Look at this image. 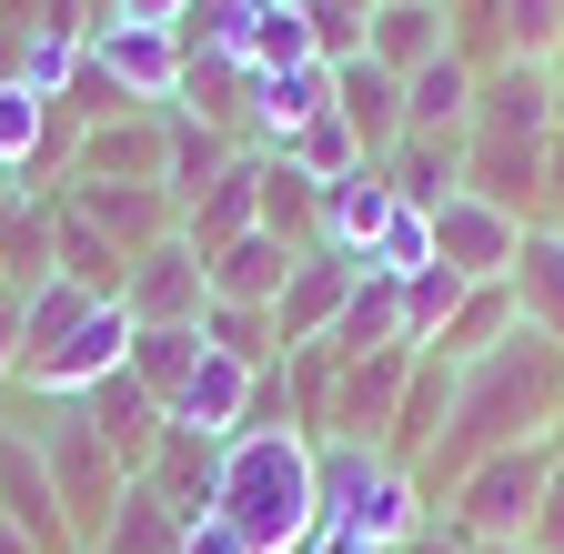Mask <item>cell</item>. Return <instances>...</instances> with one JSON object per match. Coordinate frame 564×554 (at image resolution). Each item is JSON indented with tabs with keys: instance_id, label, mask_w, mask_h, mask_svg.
Segmentation results:
<instances>
[{
	"instance_id": "6da1fadb",
	"label": "cell",
	"mask_w": 564,
	"mask_h": 554,
	"mask_svg": "<svg viewBox=\"0 0 564 554\" xmlns=\"http://www.w3.org/2000/svg\"><path fill=\"white\" fill-rule=\"evenodd\" d=\"M554 393H564V343H544L534 323H514V343H494L474 373H454V413H444V444L423 454V495H454V484L505 454V444H544L554 434Z\"/></svg>"
},
{
	"instance_id": "7a4b0ae2",
	"label": "cell",
	"mask_w": 564,
	"mask_h": 554,
	"mask_svg": "<svg viewBox=\"0 0 564 554\" xmlns=\"http://www.w3.org/2000/svg\"><path fill=\"white\" fill-rule=\"evenodd\" d=\"M212 514H223L252 554H313L323 534V464L313 434L282 424V434H232L223 464H212Z\"/></svg>"
},
{
	"instance_id": "3957f363",
	"label": "cell",
	"mask_w": 564,
	"mask_h": 554,
	"mask_svg": "<svg viewBox=\"0 0 564 554\" xmlns=\"http://www.w3.org/2000/svg\"><path fill=\"white\" fill-rule=\"evenodd\" d=\"M313 464H323V534H364V544H383V554H403L413 534H423V474L413 464H393L383 444H313Z\"/></svg>"
},
{
	"instance_id": "277c9868",
	"label": "cell",
	"mask_w": 564,
	"mask_h": 554,
	"mask_svg": "<svg viewBox=\"0 0 564 554\" xmlns=\"http://www.w3.org/2000/svg\"><path fill=\"white\" fill-rule=\"evenodd\" d=\"M31 444H41V464H51V495H61V514H70V544H101L111 534V514H121V464L101 454V434L82 424V403H31V424H21Z\"/></svg>"
},
{
	"instance_id": "5b68a950",
	"label": "cell",
	"mask_w": 564,
	"mask_h": 554,
	"mask_svg": "<svg viewBox=\"0 0 564 554\" xmlns=\"http://www.w3.org/2000/svg\"><path fill=\"white\" fill-rule=\"evenodd\" d=\"M544 484H554V444H505V454H484V464L454 484V504H444L454 544H524Z\"/></svg>"
},
{
	"instance_id": "8992f818",
	"label": "cell",
	"mask_w": 564,
	"mask_h": 554,
	"mask_svg": "<svg viewBox=\"0 0 564 554\" xmlns=\"http://www.w3.org/2000/svg\"><path fill=\"white\" fill-rule=\"evenodd\" d=\"M91 72H101L131 111H172V101H182V72H192V51H182V31L101 21V31H91Z\"/></svg>"
},
{
	"instance_id": "52a82bcc",
	"label": "cell",
	"mask_w": 564,
	"mask_h": 554,
	"mask_svg": "<svg viewBox=\"0 0 564 554\" xmlns=\"http://www.w3.org/2000/svg\"><path fill=\"white\" fill-rule=\"evenodd\" d=\"M202 303H212V272H202V252L182 232L152 242V252L131 262V283H121V313L141 333H202Z\"/></svg>"
},
{
	"instance_id": "ba28073f",
	"label": "cell",
	"mask_w": 564,
	"mask_h": 554,
	"mask_svg": "<svg viewBox=\"0 0 564 554\" xmlns=\"http://www.w3.org/2000/svg\"><path fill=\"white\" fill-rule=\"evenodd\" d=\"M131 333H141V323H131L121 303H91V323H82V333H70V343H61V354H41V363H21V383H31V403H82L91 383H111V373L131 363Z\"/></svg>"
},
{
	"instance_id": "9c48e42d",
	"label": "cell",
	"mask_w": 564,
	"mask_h": 554,
	"mask_svg": "<svg viewBox=\"0 0 564 554\" xmlns=\"http://www.w3.org/2000/svg\"><path fill=\"white\" fill-rule=\"evenodd\" d=\"M61 202H70V213H82L121 262H141L152 242L182 232V202H172L162 182H61Z\"/></svg>"
},
{
	"instance_id": "30bf717a",
	"label": "cell",
	"mask_w": 564,
	"mask_h": 554,
	"mask_svg": "<svg viewBox=\"0 0 564 554\" xmlns=\"http://www.w3.org/2000/svg\"><path fill=\"white\" fill-rule=\"evenodd\" d=\"M514 252H524V222L494 213V202H474V192H454L444 213H434V262L464 272V283H505Z\"/></svg>"
},
{
	"instance_id": "8fae6325",
	"label": "cell",
	"mask_w": 564,
	"mask_h": 554,
	"mask_svg": "<svg viewBox=\"0 0 564 554\" xmlns=\"http://www.w3.org/2000/svg\"><path fill=\"white\" fill-rule=\"evenodd\" d=\"M82 424L101 434V454L121 464V484L152 474V454H162V434H172V424H162V403L131 383V363H121L111 383H91V393H82Z\"/></svg>"
},
{
	"instance_id": "7c38bea8",
	"label": "cell",
	"mask_w": 564,
	"mask_h": 554,
	"mask_svg": "<svg viewBox=\"0 0 564 554\" xmlns=\"http://www.w3.org/2000/svg\"><path fill=\"white\" fill-rule=\"evenodd\" d=\"M0 524H21L41 554H82V544H70L61 495H51V464H41V444H31V434H11V424H0Z\"/></svg>"
},
{
	"instance_id": "4fadbf2b",
	"label": "cell",
	"mask_w": 564,
	"mask_h": 554,
	"mask_svg": "<svg viewBox=\"0 0 564 554\" xmlns=\"http://www.w3.org/2000/svg\"><path fill=\"white\" fill-rule=\"evenodd\" d=\"M242 403H252V373H242L232 354H212V343H202V363H192V383L162 403V424L192 434V444H232V434H242Z\"/></svg>"
},
{
	"instance_id": "5bb4252c",
	"label": "cell",
	"mask_w": 564,
	"mask_h": 554,
	"mask_svg": "<svg viewBox=\"0 0 564 554\" xmlns=\"http://www.w3.org/2000/svg\"><path fill=\"white\" fill-rule=\"evenodd\" d=\"M70 182H162V111H111V121H82Z\"/></svg>"
},
{
	"instance_id": "9a60e30c",
	"label": "cell",
	"mask_w": 564,
	"mask_h": 554,
	"mask_svg": "<svg viewBox=\"0 0 564 554\" xmlns=\"http://www.w3.org/2000/svg\"><path fill=\"white\" fill-rule=\"evenodd\" d=\"M544 111H554V72H544V61H505V72L474 82V121H464V131H494V142H544Z\"/></svg>"
},
{
	"instance_id": "2e32d148",
	"label": "cell",
	"mask_w": 564,
	"mask_h": 554,
	"mask_svg": "<svg viewBox=\"0 0 564 554\" xmlns=\"http://www.w3.org/2000/svg\"><path fill=\"white\" fill-rule=\"evenodd\" d=\"M474 61L464 51H434V61H423V72L403 82V142H454V131L474 121Z\"/></svg>"
},
{
	"instance_id": "e0dca14e",
	"label": "cell",
	"mask_w": 564,
	"mask_h": 554,
	"mask_svg": "<svg viewBox=\"0 0 564 554\" xmlns=\"http://www.w3.org/2000/svg\"><path fill=\"white\" fill-rule=\"evenodd\" d=\"M202 272H212V303H252V313H272V303H282V283L303 272V252L282 242V232H242V242L212 252Z\"/></svg>"
},
{
	"instance_id": "ac0fdd59",
	"label": "cell",
	"mask_w": 564,
	"mask_h": 554,
	"mask_svg": "<svg viewBox=\"0 0 564 554\" xmlns=\"http://www.w3.org/2000/svg\"><path fill=\"white\" fill-rule=\"evenodd\" d=\"M352 272H364V262H343V252H303V272H293V283H282V303H272L282 354H303V343L333 333V313H343V293H352Z\"/></svg>"
},
{
	"instance_id": "d6986e66",
	"label": "cell",
	"mask_w": 564,
	"mask_h": 554,
	"mask_svg": "<svg viewBox=\"0 0 564 554\" xmlns=\"http://www.w3.org/2000/svg\"><path fill=\"white\" fill-rule=\"evenodd\" d=\"M242 232H262V162L242 152L223 182H202V202H182V242L212 262L223 242H242Z\"/></svg>"
},
{
	"instance_id": "ffe728a7",
	"label": "cell",
	"mask_w": 564,
	"mask_h": 554,
	"mask_svg": "<svg viewBox=\"0 0 564 554\" xmlns=\"http://www.w3.org/2000/svg\"><path fill=\"white\" fill-rule=\"evenodd\" d=\"M333 111H343L352 142H364V162H383L403 142V82L383 72V61H343L333 72Z\"/></svg>"
},
{
	"instance_id": "44dd1931",
	"label": "cell",
	"mask_w": 564,
	"mask_h": 554,
	"mask_svg": "<svg viewBox=\"0 0 564 554\" xmlns=\"http://www.w3.org/2000/svg\"><path fill=\"white\" fill-rule=\"evenodd\" d=\"M434 51H454V11H444V0H383L373 31H364V61H383L393 82H413Z\"/></svg>"
},
{
	"instance_id": "7402d4cb",
	"label": "cell",
	"mask_w": 564,
	"mask_h": 554,
	"mask_svg": "<svg viewBox=\"0 0 564 554\" xmlns=\"http://www.w3.org/2000/svg\"><path fill=\"white\" fill-rule=\"evenodd\" d=\"M444 413H454V363H444V354H413V383H403V403H393L383 454H393V464H423V454L444 444Z\"/></svg>"
},
{
	"instance_id": "603a6c76",
	"label": "cell",
	"mask_w": 564,
	"mask_h": 554,
	"mask_svg": "<svg viewBox=\"0 0 564 554\" xmlns=\"http://www.w3.org/2000/svg\"><path fill=\"white\" fill-rule=\"evenodd\" d=\"M534 172H544V142H494V131H464V192H474V202H494V213L524 222Z\"/></svg>"
},
{
	"instance_id": "cb8c5ba5",
	"label": "cell",
	"mask_w": 564,
	"mask_h": 554,
	"mask_svg": "<svg viewBox=\"0 0 564 554\" xmlns=\"http://www.w3.org/2000/svg\"><path fill=\"white\" fill-rule=\"evenodd\" d=\"M232 162H242V152H232L202 111H182V101L162 111V192H172V202H202V182H223Z\"/></svg>"
},
{
	"instance_id": "d4e9b609",
	"label": "cell",
	"mask_w": 564,
	"mask_h": 554,
	"mask_svg": "<svg viewBox=\"0 0 564 554\" xmlns=\"http://www.w3.org/2000/svg\"><path fill=\"white\" fill-rule=\"evenodd\" d=\"M51 272H61V283H82L91 303H121V283H131V262H121L82 213H70L61 192H51Z\"/></svg>"
},
{
	"instance_id": "484cf974",
	"label": "cell",
	"mask_w": 564,
	"mask_h": 554,
	"mask_svg": "<svg viewBox=\"0 0 564 554\" xmlns=\"http://www.w3.org/2000/svg\"><path fill=\"white\" fill-rule=\"evenodd\" d=\"M514 323H524V303H514V283H474L464 303H454V323L434 333V354L454 363V373H474L494 343H514Z\"/></svg>"
},
{
	"instance_id": "4316f807",
	"label": "cell",
	"mask_w": 564,
	"mask_h": 554,
	"mask_svg": "<svg viewBox=\"0 0 564 554\" xmlns=\"http://www.w3.org/2000/svg\"><path fill=\"white\" fill-rule=\"evenodd\" d=\"M383 213H393V182H383V162H364L352 182H333V192H323V252L364 262V252H373V232H383Z\"/></svg>"
},
{
	"instance_id": "83f0119b",
	"label": "cell",
	"mask_w": 564,
	"mask_h": 554,
	"mask_svg": "<svg viewBox=\"0 0 564 554\" xmlns=\"http://www.w3.org/2000/svg\"><path fill=\"white\" fill-rule=\"evenodd\" d=\"M323 343H333L343 363H364V354H383V343H403V293L373 283V272H352V293H343V313H333ZM403 354H413V343H403Z\"/></svg>"
},
{
	"instance_id": "f1b7e54d",
	"label": "cell",
	"mask_w": 564,
	"mask_h": 554,
	"mask_svg": "<svg viewBox=\"0 0 564 554\" xmlns=\"http://www.w3.org/2000/svg\"><path fill=\"white\" fill-rule=\"evenodd\" d=\"M313 111H333V72H323V61H293V72L252 82V131H262V142H293Z\"/></svg>"
},
{
	"instance_id": "f546056e",
	"label": "cell",
	"mask_w": 564,
	"mask_h": 554,
	"mask_svg": "<svg viewBox=\"0 0 564 554\" xmlns=\"http://www.w3.org/2000/svg\"><path fill=\"white\" fill-rule=\"evenodd\" d=\"M514 303H524V323L544 333V343H564V232H524V252H514Z\"/></svg>"
},
{
	"instance_id": "4dcf8cb0",
	"label": "cell",
	"mask_w": 564,
	"mask_h": 554,
	"mask_svg": "<svg viewBox=\"0 0 564 554\" xmlns=\"http://www.w3.org/2000/svg\"><path fill=\"white\" fill-rule=\"evenodd\" d=\"M262 232H282L293 252H323V182H303L293 162H262Z\"/></svg>"
},
{
	"instance_id": "1f68e13d",
	"label": "cell",
	"mask_w": 564,
	"mask_h": 554,
	"mask_svg": "<svg viewBox=\"0 0 564 554\" xmlns=\"http://www.w3.org/2000/svg\"><path fill=\"white\" fill-rule=\"evenodd\" d=\"M82 323H91V293H82V283H61V272H51V283H41L31 303H21V363L61 354V343L82 333ZM21 363H11V373H21Z\"/></svg>"
},
{
	"instance_id": "d6a6232c",
	"label": "cell",
	"mask_w": 564,
	"mask_h": 554,
	"mask_svg": "<svg viewBox=\"0 0 564 554\" xmlns=\"http://www.w3.org/2000/svg\"><path fill=\"white\" fill-rule=\"evenodd\" d=\"M282 162H293L303 182H352V172H364V142H352V131H343V111H313L303 131H293V142H282Z\"/></svg>"
},
{
	"instance_id": "836d02e7",
	"label": "cell",
	"mask_w": 564,
	"mask_h": 554,
	"mask_svg": "<svg viewBox=\"0 0 564 554\" xmlns=\"http://www.w3.org/2000/svg\"><path fill=\"white\" fill-rule=\"evenodd\" d=\"M172 544H182V514L152 495V484H121V514H111V534L91 554H172Z\"/></svg>"
},
{
	"instance_id": "e575fe53",
	"label": "cell",
	"mask_w": 564,
	"mask_h": 554,
	"mask_svg": "<svg viewBox=\"0 0 564 554\" xmlns=\"http://www.w3.org/2000/svg\"><path fill=\"white\" fill-rule=\"evenodd\" d=\"M423 262H434V213L393 202V213H383V232H373V252H364V272H373V283H413Z\"/></svg>"
},
{
	"instance_id": "d590c367",
	"label": "cell",
	"mask_w": 564,
	"mask_h": 554,
	"mask_svg": "<svg viewBox=\"0 0 564 554\" xmlns=\"http://www.w3.org/2000/svg\"><path fill=\"white\" fill-rule=\"evenodd\" d=\"M393 293H403V343H413V354H434V333L454 323V303H464L474 283H464V272H444V262H423L413 283H393Z\"/></svg>"
},
{
	"instance_id": "8d00e7d4",
	"label": "cell",
	"mask_w": 564,
	"mask_h": 554,
	"mask_svg": "<svg viewBox=\"0 0 564 554\" xmlns=\"http://www.w3.org/2000/svg\"><path fill=\"white\" fill-rule=\"evenodd\" d=\"M192 363H202V333H131V383L152 403H172L192 383Z\"/></svg>"
},
{
	"instance_id": "74e56055",
	"label": "cell",
	"mask_w": 564,
	"mask_h": 554,
	"mask_svg": "<svg viewBox=\"0 0 564 554\" xmlns=\"http://www.w3.org/2000/svg\"><path fill=\"white\" fill-rule=\"evenodd\" d=\"M505 41H514V61H544L564 41V0H505Z\"/></svg>"
},
{
	"instance_id": "f35d334b",
	"label": "cell",
	"mask_w": 564,
	"mask_h": 554,
	"mask_svg": "<svg viewBox=\"0 0 564 554\" xmlns=\"http://www.w3.org/2000/svg\"><path fill=\"white\" fill-rule=\"evenodd\" d=\"M524 554H564V464H554L544 504H534V534H524Z\"/></svg>"
},
{
	"instance_id": "ab89813d",
	"label": "cell",
	"mask_w": 564,
	"mask_h": 554,
	"mask_svg": "<svg viewBox=\"0 0 564 554\" xmlns=\"http://www.w3.org/2000/svg\"><path fill=\"white\" fill-rule=\"evenodd\" d=\"M172 554H252V544H242V534H232V524H223V514H192V524H182V544H172Z\"/></svg>"
},
{
	"instance_id": "60d3db41",
	"label": "cell",
	"mask_w": 564,
	"mask_h": 554,
	"mask_svg": "<svg viewBox=\"0 0 564 554\" xmlns=\"http://www.w3.org/2000/svg\"><path fill=\"white\" fill-rule=\"evenodd\" d=\"M111 21H141V31H182L192 0H111Z\"/></svg>"
},
{
	"instance_id": "b9f144b4",
	"label": "cell",
	"mask_w": 564,
	"mask_h": 554,
	"mask_svg": "<svg viewBox=\"0 0 564 554\" xmlns=\"http://www.w3.org/2000/svg\"><path fill=\"white\" fill-rule=\"evenodd\" d=\"M313 554H383V544H364V534H313Z\"/></svg>"
},
{
	"instance_id": "7bdbcfd3",
	"label": "cell",
	"mask_w": 564,
	"mask_h": 554,
	"mask_svg": "<svg viewBox=\"0 0 564 554\" xmlns=\"http://www.w3.org/2000/svg\"><path fill=\"white\" fill-rule=\"evenodd\" d=\"M0 554H41V544H31V534H21V524H0Z\"/></svg>"
},
{
	"instance_id": "ee69618b",
	"label": "cell",
	"mask_w": 564,
	"mask_h": 554,
	"mask_svg": "<svg viewBox=\"0 0 564 554\" xmlns=\"http://www.w3.org/2000/svg\"><path fill=\"white\" fill-rule=\"evenodd\" d=\"M544 444H554V464H564V393H554V434H544Z\"/></svg>"
},
{
	"instance_id": "f6af8a7d",
	"label": "cell",
	"mask_w": 564,
	"mask_h": 554,
	"mask_svg": "<svg viewBox=\"0 0 564 554\" xmlns=\"http://www.w3.org/2000/svg\"><path fill=\"white\" fill-rule=\"evenodd\" d=\"M464 554H524V544H464Z\"/></svg>"
}]
</instances>
